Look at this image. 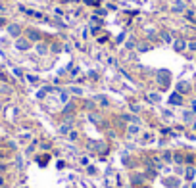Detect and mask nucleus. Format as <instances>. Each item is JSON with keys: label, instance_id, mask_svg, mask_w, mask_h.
<instances>
[{"label": "nucleus", "instance_id": "nucleus-1", "mask_svg": "<svg viewBox=\"0 0 196 188\" xmlns=\"http://www.w3.org/2000/svg\"><path fill=\"white\" fill-rule=\"evenodd\" d=\"M142 180H144V177H142V175H133L131 182H133V184H142Z\"/></svg>", "mask_w": 196, "mask_h": 188}, {"label": "nucleus", "instance_id": "nucleus-2", "mask_svg": "<svg viewBox=\"0 0 196 188\" xmlns=\"http://www.w3.org/2000/svg\"><path fill=\"white\" fill-rule=\"evenodd\" d=\"M10 33H12V35H17V33H19L17 25H12V27H10Z\"/></svg>", "mask_w": 196, "mask_h": 188}, {"label": "nucleus", "instance_id": "nucleus-3", "mask_svg": "<svg viewBox=\"0 0 196 188\" xmlns=\"http://www.w3.org/2000/svg\"><path fill=\"white\" fill-rule=\"evenodd\" d=\"M29 44H27V42L25 40H17V48H27Z\"/></svg>", "mask_w": 196, "mask_h": 188}, {"label": "nucleus", "instance_id": "nucleus-4", "mask_svg": "<svg viewBox=\"0 0 196 188\" xmlns=\"http://www.w3.org/2000/svg\"><path fill=\"white\" fill-rule=\"evenodd\" d=\"M194 177V169H186V179H192Z\"/></svg>", "mask_w": 196, "mask_h": 188}, {"label": "nucleus", "instance_id": "nucleus-5", "mask_svg": "<svg viewBox=\"0 0 196 188\" xmlns=\"http://www.w3.org/2000/svg\"><path fill=\"white\" fill-rule=\"evenodd\" d=\"M171 102L173 104H179V96H177V94H175V96H171Z\"/></svg>", "mask_w": 196, "mask_h": 188}, {"label": "nucleus", "instance_id": "nucleus-6", "mask_svg": "<svg viewBox=\"0 0 196 188\" xmlns=\"http://www.w3.org/2000/svg\"><path fill=\"white\" fill-rule=\"evenodd\" d=\"M0 186H4V180L2 179H0Z\"/></svg>", "mask_w": 196, "mask_h": 188}, {"label": "nucleus", "instance_id": "nucleus-7", "mask_svg": "<svg viewBox=\"0 0 196 188\" xmlns=\"http://www.w3.org/2000/svg\"><path fill=\"white\" fill-rule=\"evenodd\" d=\"M0 188H2V186H0Z\"/></svg>", "mask_w": 196, "mask_h": 188}]
</instances>
